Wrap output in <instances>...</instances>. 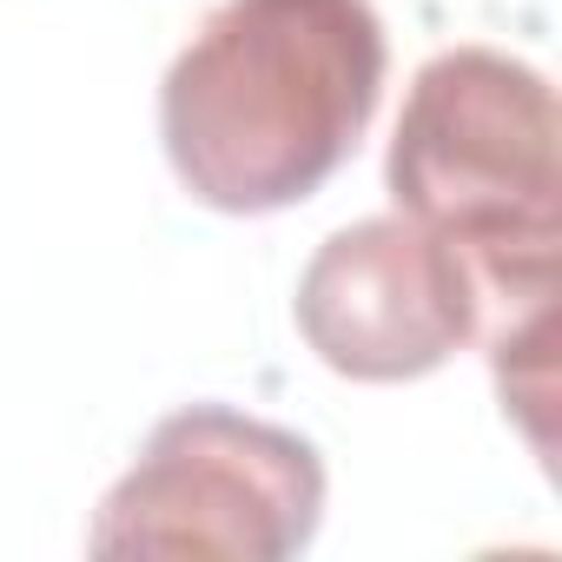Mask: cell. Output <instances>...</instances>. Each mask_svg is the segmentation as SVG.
Returning a JSON list of instances; mask_svg holds the SVG:
<instances>
[{
  "label": "cell",
  "mask_w": 562,
  "mask_h": 562,
  "mask_svg": "<svg viewBox=\"0 0 562 562\" xmlns=\"http://www.w3.org/2000/svg\"><path fill=\"white\" fill-rule=\"evenodd\" d=\"M292 318L325 371L351 384H411L483 331V292L450 238L391 212L358 218L312 251Z\"/></svg>",
  "instance_id": "obj_4"
},
{
  "label": "cell",
  "mask_w": 562,
  "mask_h": 562,
  "mask_svg": "<svg viewBox=\"0 0 562 562\" xmlns=\"http://www.w3.org/2000/svg\"><path fill=\"white\" fill-rule=\"evenodd\" d=\"M549 338H555V305L516 312L496 331V391H503V417L522 424L529 450L549 463V404H555V364H549Z\"/></svg>",
  "instance_id": "obj_5"
},
{
  "label": "cell",
  "mask_w": 562,
  "mask_h": 562,
  "mask_svg": "<svg viewBox=\"0 0 562 562\" xmlns=\"http://www.w3.org/2000/svg\"><path fill=\"white\" fill-rule=\"evenodd\" d=\"M391 199L430 225L476 271L483 305L509 318L555 305L562 172H555V87L503 47H450L417 67L391 159Z\"/></svg>",
  "instance_id": "obj_2"
},
{
  "label": "cell",
  "mask_w": 562,
  "mask_h": 562,
  "mask_svg": "<svg viewBox=\"0 0 562 562\" xmlns=\"http://www.w3.org/2000/svg\"><path fill=\"white\" fill-rule=\"evenodd\" d=\"M325 457L312 437L232 404H186L159 417L106 490L93 555H232L285 562L325 529Z\"/></svg>",
  "instance_id": "obj_3"
},
{
  "label": "cell",
  "mask_w": 562,
  "mask_h": 562,
  "mask_svg": "<svg viewBox=\"0 0 562 562\" xmlns=\"http://www.w3.org/2000/svg\"><path fill=\"white\" fill-rule=\"evenodd\" d=\"M384 74L371 0H218L159 87L166 166L205 212H292L364 146Z\"/></svg>",
  "instance_id": "obj_1"
}]
</instances>
